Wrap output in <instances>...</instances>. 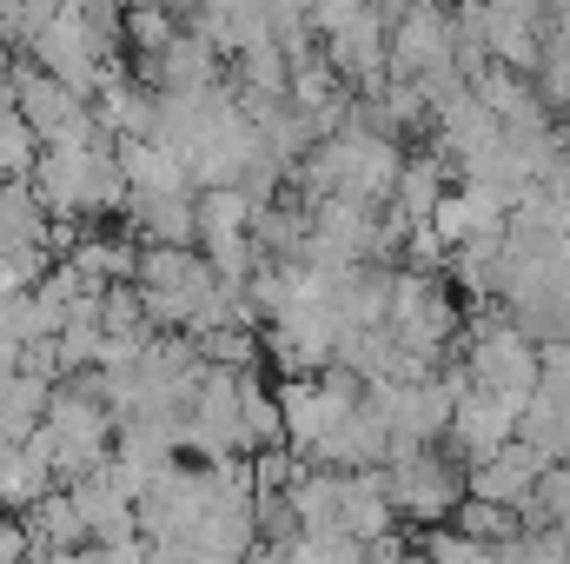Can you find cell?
<instances>
[{"instance_id": "6", "label": "cell", "mask_w": 570, "mask_h": 564, "mask_svg": "<svg viewBox=\"0 0 570 564\" xmlns=\"http://www.w3.org/2000/svg\"><path fill=\"white\" fill-rule=\"evenodd\" d=\"M518 438V419L504 412V406H491L484 392H464L458 406H451V425H444V445L464 458V465H484V458H498L504 445Z\"/></svg>"}, {"instance_id": "18", "label": "cell", "mask_w": 570, "mask_h": 564, "mask_svg": "<svg viewBox=\"0 0 570 564\" xmlns=\"http://www.w3.org/2000/svg\"><path fill=\"white\" fill-rule=\"evenodd\" d=\"M564 107H570V100H564Z\"/></svg>"}, {"instance_id": "9", "label": "cell", "mask_w": 570, "mask_h": 564, "mask_svg": "<svg viewBox=\"0 0 570 564\" xmlns=\"http://www.w3.org/2000/svg\"><path fill=\"white\" fill-rule=\"evenodd\" d=\"M438 200H444V159H438V153H419V159L399 166V186H392L385 206H392L405 226H431Z\"/></svg>"}, {"instance_id": "3", "label": "cell", "mask_w": 570, "mask_h": 564, "mask_svg": "<svg viewBox=\"0 0 570 564\" xmlns=\"http://www.w3.org/2000/svg\"><path fill=\"white\" fill-rule=\"evenodd\" d=\"M438 67H451V20L438 7H405L392 20V33H385V74L419 87Z\"/></svg>"}, {"instance_id": "4", "label": "cell", "mask_w": 570, "mask_h": 564, "mask_svg": "<svg viewBox=\"0 0 570 564\" xmlns=\"http://www.w3.org/2000/svg\"><path fill=\"white\" fill-rule=\"evenodd\" d=\"M544 471H551V465H544L531 445H518V438H511L498 458H484V465H471V471H464V498L498 505V512H511V518H518V512L531 505V492H538V478H544Z\"/></svg>"}, {"instance_id": "13", "label": "cell", "mask_w": 570, "mask_h": 564, "mask_svg": "<svg viewBox=\"0 0 570 564\" xmlns=\"http://www.w3.org/2000/svg\"><path fill=\"white\" fill-rule=\"evenodd\" d=\"M246 220H253L246 193H206V200L193 206V226H199L213 246H233V240H246Z\"/></svg>"}, {"instance_id": "10", "label": "cell", "mask_w": 570, "mask_h": 564, "mask_svg": "<svg viewBox=\"0 0 570 564\" xmlns=\"http://www.w3.org/2000/svg\"><path fill=\"white\" fill-rule=\"evenodd\" d=\"M298 532H338V471H305L292 492H285Z\"/></svg>"}, {"instance_id": "5", "label": "cell", "mask_w": 570, "mask_h": 564, "mask_svg": "<svg viewBox=\"0 0 570 564\" xmlns=\"http://www.w3.org/2000/svg\"><path fill=\"white\" fill-rule=\"evenodd\" d=\"M544 33H551V13H544V7H524V0H498V7H484V54H491V67L538 74Z\"/></svg>"}, {"instance_id": "17", "label": "cell", "mask_w": 570, "mask_h": 564, "mask_svg": "<svg viewBox=\"0 0 570 564\" xmlns=\"http://www.w3.org/2000/svg\"><path fill=\"white\" fill-rule=\"evenodd\" d=\"M213 359H219V372H253L259 366V339L246 332V325H226V332H213Z\"/></svg>"}, {"instance_id": "16", "label": "cell", "mask_w": 570, "mask_h": 564, "mask_svg": "<svg viewBox=\"0 0 570 564\" xmlns=\"http://www.w3.org/2000/svg\"><path fill=\"white\" fill-rule=\"evenodd\" d=\"M146 226H153L173 253H186V240L199 233V226H193V200H186V193H173V200H146Z\"/></svg>"}, {"instance_id": "1", "label": "cell", "mask_w": 570, "mask_h": 564, "mask_svg": "<svg viewBox=\"0 0 570 564\" xmlns=\"http://www.w3.org/2000/svg\"><path fill=\"white\" fill-rule=\"evenodd\" d=\"M464 379H471V392H484L491 406H504L511 419L538 399V346L531 339H518L511 332V319L498 312V305H484L478 319H471V332H464Z\"/></svg>"}, {"instance_id": "15", "label": "cell", "mask_w": 570, "mask_h": 564, "mask_svg": "<svg viewBox=\"0 0 570 564\" xmlns=\"http://www.w3.org/2000/svg\"><path fill=\"white\" fill-rule=\"evenodd\" d=\"M127 166H134V179H140V186L153 193V200H173V193L186 186V166H179L173 153H153V146H134V153H127Z\"/></svg>"}, {"instance_id": "8", "label": "cell", "mask_w": 570, "mask_h": 564, "mask_svg": "<svg viewBox=\"0 0 570 564\" xmlns=\"http://www.w3.org/2000/svg\"><path fill=\"white\" fill-rule=\"evenodd\" d=\"M199 451H233V445H246V431H239V379L233 372H206L199 386H193V431H186Z\"/></svg>"}, {"instance_id": "12", "label": "cell", "mask_w": 570, "mask_h": 564, "mask_svg": "<svg viewBox=\"0 0 570 564\" xmlns=\"http://www.w3.org/2000/svg\"><path fill=\"white\" fill-rule=\"evenodd\" d=\"M451 532H458L464 545H484V552H504V545L518 538V518H511V512H498V505H478V498H464V505L451 512Z\"/></svg>"}, {"instance_id": "11", "label": "cell", "mask_w": 570, "mask_h": 564, "mask_svg": "<svg viewBox=\"0 0 570 564\" xmlns=\"http://www.w3.org/2000/svg\"><path fill=\"white\" fill-rule=\"evenodd\" d=\"M199 33L219 54H253V47H266V13L259 7H219V13H199Z\"/></svg>"}, {"instance_id": "14", "label": "cell", "mask_w": 570, "mask_h": 564, "mask_svg": "<svg viewBox=\"0 0 570 564\" xmlns=\"http://www.w3.org/2000/svg\"><path fill=\"white\" fill-rule=\"evenodd\" d=\"M279 564H365V552L352 538H338V532H298L279 552Z\"/></svg>"}, {"instance_id": "7", "label": "cell", "mask_w": 570, "mask_h": 564, "mask_svg": "<svg viewBox=\"0 0 570 564\" xmlns=\"http://www.w3.org/2000/svg\"><path fill=\"white\" fill-rule=\"evenodd\" d=\"M338 538H352L358 552L392 538V498L379 471H345L338 478Z\"/></svg>"}, {"instance_id": "2", "label": "cell", "mask_w": 570, "mask_h": 564, "mask_svg": "<svg viewBox=\"0 0 570 564\" xmlns=\"http://www.w3.org/2000/svg\"><path fill=\"white\" fill-rule=\"evenodd\" d=\"M385 478V498H392V518H412V525H444L458 505H464V478L444 465V451H399L379 465Z\"/></svg>"}]
</instances>
